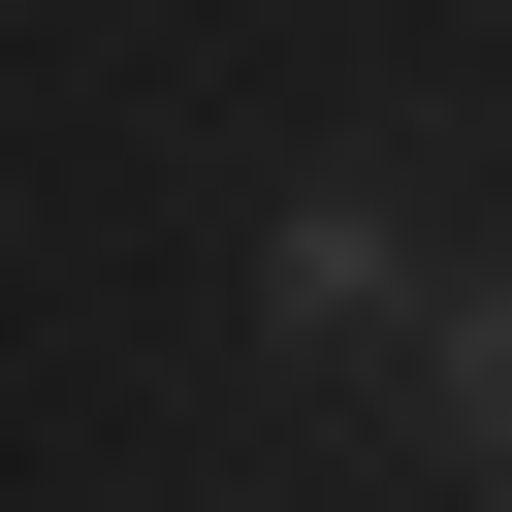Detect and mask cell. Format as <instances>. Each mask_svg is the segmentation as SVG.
Listing matches in <instances>:
<instances>
[{
    "label": "cell",
    "instance_id": "cell-1",
    "mask_svg": "<svg viewBox=\"0 0 512 512\" xmlns=\"http://www.w3.org/2000/svg\"><path fill=\"white\" fill-rule=\"evenodd\" d=\"M256 320H288V352H416L448 288H416V224H384V192H288V256H256Z\"/></svg>",
    "mask_w": 512,
    "mask_h": 512
},
{
    "label": "cell",
    "instance_id": "cell-2",
    "mask_svg": "<svg viewBox=\"0 0 512 512\" xmlns=\"http://www.w3.org/2000/svg\"><path fill=\"white\" fill-rule=\"evenodd\" d=\"M416 416H448V448L512 480V288H448V320H416Z\"/></svg>",
    "mask_w": 512,
    "mask_h": 512
}]
</instances>
